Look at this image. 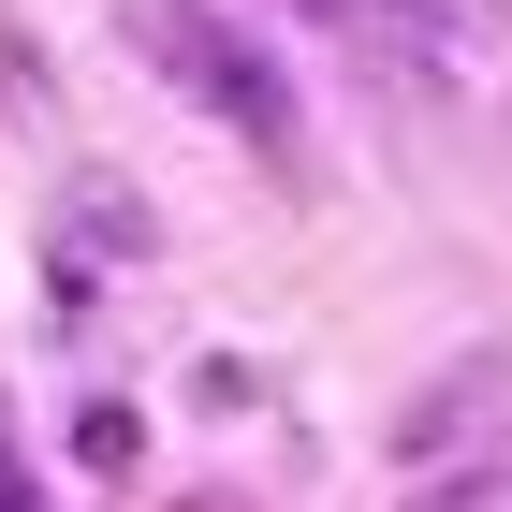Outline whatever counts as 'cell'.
Masks as SVG:
<instances>
[{
  "label": "cell",
  "instance_id": "obj_1",
  "mask_svg": "<svg viewBox=\"0 0 512 512\" xmlns=\"http://www.w3.org/2000/svg\"><path fill=\"white\" fill-rule=\"evenodd\" d=\"M132 44H147V74L176 88V103H205V118H220L249 161H264L278 191H322L308 103H293V74H278V59L235 30V15H205V0H132Z\"/></svg>",
  "mask_w": 512,
  "mask_h": 512
},
{
  "label": "cell",
  "instance_id": "obj_2",
  "mask_svg": "<svg viewBox=\"0 0 512 512\" xmlns=\"http://www.w3.org/2000/svg\"><path fill=\"white\" fill-rule=\"evenodd\" d=\"M498 439H512V352H469V366H439L395 410V469L439 483V469H469V454H498Z\"/></svg>",
  "mask_w": 512,
  "mask_h": 512
},
{
  "label": "cell",
  "instance_id": "obj_3",
  "mask_svg": "<svg viewBox=\"0 0 512 512\" xmlns=\"http://www.w3.org/2000/svg\"><path fill=\"white\" fill-rule=\"evenodd\" d=\"M59 249H88V264H147L161 220H147V191H118V176H59Z\"/></svg>",
  "mask_w": 512,
  "mask_h": 512
},
{
  "label": "cell",
  "instance_id": "obj_4",
  "mask_svg": "<svg viewBox=\"0 0 512 512\" xmlns=\"http://www.w3.org/2000/svg\"><path fill=\"white\" fill-rule=\"evenodd\" d=\"M381 15L410 74H454V44H498V0H381Z\"/></svg>",
  "mask_w": 512,
  "mask_h": 512
},
{
  "label": "cell",
  "instance_id": "obj_5",
  "mask_svg": "<svg viewBox=\"0 0 512 512\" xmlns=\"http://www.w3.org/2000/svg\"><path fill=\"white\" fill-rule=\"evenodd\" d=\"M74 454H88L103 483H132V469H147V425H132L118 395H88V410H74Z\"/></svg>",
  "mask_w": 512,
  "mask_h": 512
},
{
  "label": "cell",
  "instance_id": "obj_6",
  "mask_svg": "<svg viewBox=\"0 0 512 512\" xmlns=\"http://www.w3.org/2000/svg\"><path fill=\"white\" fill-rule=\"evenodd\" d=\"M191 410H205V425H249V410H264V381H249L235 352H205V366H191Z\"/></svg>",
  "mask_w": 512,
  "mask_h": 512
}]
</instances>
